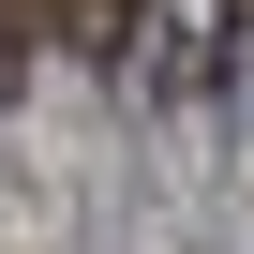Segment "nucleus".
<instances>
[{"mask_svg":"<svg viewBox=\"0 0 254 254\" xmlns=\"http://www.w3.org/2000/svg\"><path fill=\"white\" fill-rule=\"evenodd\" d=\"M0 30H15V45H45V30H60V0H0Z\"/></svg>","mask_w":254,"mask_h":254,"instance_id":"obj_1","label":"nucleus"},{"mask_svg":"<svg viewBox=\"0 0 254 254\" xmlns=\"http://www.w3.org/2000/svg\"><path fill=\"white\" fill-rule=\"evenodd\" d=\"M0 105H15V30H0Z\"/></svg>","mask_w":254,"mask_h":254,"instance_id":"obj_2","label":"nucleus"}]
</instances>
